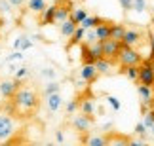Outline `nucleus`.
<instances>
[{
	"mask_svg": "<svg viewBox=\"0 0 154 146\" xmlns=\"http://www.w3.org/2000/svg\"><path fill=\"white\" fill-rule=\"evenodd\" d=\"M11 104H8V110L17 118H31L40 106V95L31 85H23L17 89L14 99H10Z\"/></svg>",
	"mask_w": 154,
	"mask_h": 146,
	"instance_id": "obj_1",
	"label": "nucleus"
},
{
	"mask_svg": "<svg viewBox=\"0 0 154 146\" xmlns=\"http://www.w3.org/2000/svg\"><path fill=\"white\" fill-rule=\"evenodd\" d=\"M118 65L122 68H128V67H139L141 63H143V55L139 53L135 48H126V46H122L120 53L116 57Z\"/></svg>",
	"mask_w": 154,
	"mask_h": 146,
	"instance_id": "obj_2",
	"label": "nucleus"
},
{
	"mask_svg": "<svg viewBox=\"0 0 154 146\" xmlns=\"http://www.w3.org/2000/svg\"><path fill=\"white\" fill-rule=\"evenodd\" d=\"M137 84L139 85H149L154 87V68L150 65V61L146 59L139 65V78H137Z\"/></svg>",
	"mask_w": 154,
	"mask_h": 146,
	"instance_id": "obj_3",
	"label": "nucleus"
},
{
	"mask_svg": "<svg viewBox=\"0 0 154 146\" xmlns=\"http://www.w3.org/2000/svg\"><path fill=\"white\" fill-rule=\"evenodd\" d=\"M15 133V121L10 114H0V141H8Z\"/></svg>",
	"mask_w": 154,
	"mask_h": 146,
	"instance_id": "obj_4",
	"label": "nucleus"
},
{
	"mask_svg": "<svg viewBox=\"0 0 154 146\" xmlns=\"http://www.w3.org/2000/svg\"><path fill=\"white\" fill-rule=\"evenodd\" d=\"M23 87V82L19 80H2L0 82V97L6 99V101H10V99H14V95L17 93V89Z\"/></svg>",
	"mask_w": 154,
	"mask_h": 146,
	"instance_id": "obj_5",
	"label": "nucleus"
},
{
	"mask_svg": "<svg viewBox=\"0 0 154 146\" xmlns=\"http://www.w3.org/2000/svg\"><path fill=\"white\" fill-rule=\"evenodd\" d=\"M120 49H122V42H118V40H105L103 42V59H109L114 63L116 61V57L118 53H120Z\"/></svg>",
	"mask_w": 154,
	"mask_h": 146,
	"instance_id": "obj_6",
	"label": "nucleus"
},
{
	"mask_svg": "<svg viewBox=\"0 0 154 146\" xmlns=\"http://www.w3.org/2000/svg\"><path fill=\"white\" fill-rule=\"evenodd\" d=\"M141 40H143V32H139L137 28H126L124 38H122V46H126V48H135V46L141 44Z\"/></svg>",
	"mask_w": 154,
	"mask_h": 146,
	"instance_id": "obj_7",
	"label": "nucleus"
},
{
	"mask_svg": "<svg viewBox=\"0 0 154 146\" xmlns=\"http://www.w3.org/2000/svg\"><path fill=\"white\" fill-rule=\"evenodd\" d=\"M91 124H93V118H90V116H84V114H78L74 116L72 120V127L78 133H88L91 129Z\"/></svg>",
	"mask_w": 154,
	"mask_h": 146,
	"instance_id": "obj_8",
	"label": "nucleus"
},
{
	"mask_svg": "<svg viewBox=\"0 0 154 146\" xmlns=\"http://www.w3.org/2000/svg\"><path fill=\"white\" fill-rule=\"evenodd\" d=\"M129 139L124 133H106V146H129Z\"/></svg>",
	"mask_w": 154,
	"mask_h": 146,
	"instance_id": "obj_9",
	"label": "nucleus"
},
{
	"mask_svg": "<svg viewBox=\"0 0 154 146\" xmlns=\"http://www.w3.org/2000/svg\"><path fill=\"white\" fill-rule=\"evenodd\" d=\"M97 76H99V72H97L95 65H82V68H80L82 82H86V84H93V82L97 80Z\"/></svg>",
	"mask_w": 154,
	"mask_h": 146,
	"instance_id": "obj_10",
	"label": "nucleus"
},
{
	"mask_svg": "<svg viewBox=\"0 0 154 146\" xmlns=\"http://www.w3.org/2000/svg\"><path fill=\"white\" fill-rule=\"evenodd\" d=\"M137 93H139V99H141V103H143V106H152V103H154L152 87H149V85H137Z\"/></svg>",
	"mask_w": 154,
	"mask_h": 146,
	"instance_id": "obj_11",
	"label": "nucleus"
},
{
	"mask_svg": "<svg viewBox=\"0 0 154 146\" xmlns=\"http://www.w3.org/2000/svg\"><path fill=\"white\" fill-rule=\"evenodd\" d=\"M61 106H63V97H61V93H53V95H48V97H46V108H48V112L55 114Z\"/></svg>",
	"mask_w": 154,
	"mask_h": 146,
	"instance_id": "obj_12",
	"label": "nucleus"
},
{
	"mask_svg": "<svg viewBox=\"0 0 154 146\" xmlns=\"http://www.w3.org/2000/svg\"><path fill=\"white\" fill-rule=\"evenodd\" d=\"M93 31H95L99 42H105V40H109V38H110V21H105V19H103L95 28H93Z\"/></svg>",
	"mask_w": 154,
	"mask_h": 146,
	"instance_id": "obj_13",
	"label": "nucleus"
},
{
	"mask_svg": "<svg viewBox=\"0 0 154 146\" xmlns=\"http://www.w3.org/2000/svg\"><path fill=\"white\" fill-rule=\"evenodd\" d=\"M70 11H72V6L70 4H65V6H57V11H55V23H65L70 17Z\"/></svg>",
	"mask_w": 154,
	"mask_h": 146,
	"instance_id": "obj_14",
	"label": "nucleus"
},
{
	"mask_svg": "<svg viewBox=\"0 0 154 146\" xmlns=\"http://www.w3.org/2000/svg\"><path fill=\"white\" fill-rule=\"evenodd\" d=\"M55 11H57V4L53 6H48L44 11H42V19H40V23L46 27V25H51V23H55Z\"/></svg>",
	"mask_w": 154,
	"mask_h": 146,
	"instance_id": "obj_15",
	"label": "nucleus"
},
{
	"mask_svg": "<svg viewBox=\"0 0 154 146\" xmlns=\"http://www.w3.org/2000/svg\"><path fill=\"white\" fill-rule=\"evenodd\" d=\"M32 48V40L25 36V34H21V36H17L15 38V42H14V49L15 51H27V49H31Z\"/></svg>",
	"mask_w": 154,
	"mask_h": 146,
	"instance_id": "obj_16",
	"label": "nucleus"
},
{
	"mask_svg": "<svg viewBox=\"0 0 154 146\" xmlns=\"http://www.w3.org/2000/svg\"><path fill=\"white\" fill-rule=\"evenodd\" d=\"M80 114L93 118V114H95V104H93V99H90V97L82 99V101H80Z\"/></svg>",
	"mask_w": 154,
	"mask_h": 146,
	"instance_id": "obj_17",
	"label": "nucleus"
},
{
	"mask_svg": "<svg viewBox=\"0 0 154 146\" xmlns=\"http://www.w3.org/2000/svg\"><path fill=\"white\" fill-rule=\"evenodd\" d=\"M124 32H126L124 23H110V40H118V42H122Z\"/></svg>",
	"mask_w": 154,
	"mask_h": 146,
	"instance_id": "obj_18",
	"label": "nucleus"
},
{
	"mask_svg": "<svg viewBox=\"0 0 154 146\" xmlns=\"http://www.w3.org/2000/svg\"><path fill=\"white\" fill-rule=\"evenodd\" d=\"M76 28H78V25H76V23H72L70 19H67L65 23H61V25H59V31H61V36H65V38H70L74 34V31Z\"/></svg>",
	"mask_w": 154,
	"mask_h": 146,
	"instance_id": "obj_19",
	"label": "nucleus"
},
{
	"mask_svg": "<svg viewBox=\"0 0 154 146\" xmlns=\"http://www.w3.org/2000/svg\"><path fill=\"white\" fill-rule=\"evenodd\" d=\"M86 17H88V10H86V8H76V10L70 11V17H69V19L72 21V23H76V25L80 27V23L84 21Z\"/></svg>",
	"mask_w": 154,
	"mask_h": 146,
	"instance_id": "obj_20",
	"label": "nucleus"
},
{
	"mask_svg": "<svg viewBox=\"0 0 154 146\" xmlns=\"http://www.w3.org/2000/svg\"><path fill=\"white\" fill-rule=\"evenodd\" d=\"M27 8L31 10L32 13H42V11L48 8V4H46V0H29Z\"/></svg>",
	"mask_w": 154,
	"mask_h": 146,
	"instance_id": "obj_21",
	"label": "nucleus"
},
{
	"mask_svg": "<svg viewBox=\"0 0 154 146\" xmlns=\"http://www.w3.org/2000/svg\"><path fill=\"white\" fill-rule=\"evenodd\" d=\"M101 21H103V19H101V17H97V15H88L86 19L80 23V27L84 28V31H90V28H95Z\"/></svg>",
	"mask_w": 154,
	"mask_h": 146,
	"instance_id": "obj_22",
	"label": "nucleus"
},
{
	"mask_svg": "<svg viewBox=\"0 0 154 146\" xmlns=\"http://www.w3.org/2000/svg\"><path fill=\"white\" fill-rule=\"evenodd\" d=\"M84 144L86 146H106V135H90Z\"/></svg>",
	"mask_w": 154,
	"mask_h": 146,
	"instance_id": "obj_23",
	"label": "nucleus"
},
{
	"mask_svg": "<svg viewBox=\"0 0 154 146\" xmlns=\"http://www.w3.org/2000/svg\"><path fill=\"white\" fill-rule=\"evenodd\" d=\"M112 65H114V63L109 61V59H99V61L95 63V68H97L99 74H109L110 68H112Z\"/></svg>",
	"mask_w": 154,
	"mask_h": 146,
	"instance_id": "obj_24",
	"label": "nucleus"
},
{
	"mask_svg": "<svg viewBox=\"0 0 154 146\" xmlns=\"http://www.w3.org/2000/svg\"><path fill=\"white\" fill-rule=\"evenodd\" d=\"M59 91H61V84H57L55 80H53V82H48V84L44 85V89H42L44 97H48V95H53V93H59Z\"/></svg>",
	"mask_w": 154,
	"mask_h": 146,
	"instance_id": "obj_25",
	"label": "nucleus"
},
{
	"mask_svg": "<svg viewBox=\"0 0 154 146\" xmlns=\"http://www.w3.org/2000/svg\"><path fill=\"white\" fill-rule=\"evenodd\" d=\"M84 34H86V31L82 27H78L74 31V34L70 36V42H69V46H74V44H80V42H84Z\"/></svg>",
	"mask_w": 154,
	"mask_h": 146,
	"instance_id": "obj_26",
	"label": "nucleus"
},
{
	"mask_svg": "<svg viewBox=\"0 0 154 146\" xmlns=\"http://www.w3.org/2000/svg\"><path fill=\"white\" fill-rule=\"evenodd\" d=\"M124 74H126L131 82H137V78H139V67H128V68H124Z\"/></svg>",
	"mask_w": 154,
	"mask_h": 146,
	"instance_id": "obj_27",
	"label": "nucleus"
},
{
	"mask_svg": "<svg viewBox=\"0 0 154 146\" xmlns=\"http://www.w3.org/2000/svg\"><path fill=\"white\" fill-rule=\"evenodd\" d=\"M29 74H31V70H29L27 67H21V68H15L14 78H15V80H19V82H23L25 78H29Z\"/></svg>",
	"mask_w": 154,
	"mask_h": 146,
	"instance_id": "obj_28",
	"label": "nucleus"
},
{
	"mask_svg": "<svg viewBox=\"0 0 154 146\" xmlns=\"http://www.w3.org/2000/svg\"><path fill=\"white\" fill-rule=\"evenodd\" d=\"M106 103H109V106L114 110V112H118V110L122 108V103H120V99L118 97H114V95H109L106 97Z\"/></svg>",
	"mask_w": 154,
	"mask_h": 146,
	"instance_id": "obj_29",
	"label": "nucleus"
},
{
	"mask_svg": "<svg viewBox=\"0 0 154 146\" xmlns=\"http://www.w3.org/2000/svg\"><path fill=\"white\" fill-rule=\"evenodd\" d=\"M143 125L146 127V129H150V127L154 125V110H146L145 112V118H143Z\"/></svg>",
	"mask_w": 154,
	"mask_h": 146,
	"instance_id": "obj_30",
	"label": "nucleus"
},
{
	"mask_svg": "<svg viewBox=\"0 0 154 146\" xmlns=\"http://www.w3.org/2000/svg\"><path fill=\"white\" fill-rule=\"evenodd\" d=\"M95 42H97V34H95V31H93V28L86 31V34H84V44L91 46V44H95Z\"/></svg>",
	"mask_w": 154,
	"mask_h": 146,
	"instance_id": "obj_31",
	"label": "nucleus"
},
{
	"mask_svg": "<svg viewBox=\"0 0 154 146\" xmlns=\"http://www.w3.org/2000/svg\"><path fill=\"white\" fill-rule=\"evenodd\" d=\"M135 135H139L141 139H143V141H145L146 137H149V129H146V127L143 125V121H139V124L135 125Z\"/></svg>",
	"mask_w": 154,
	"mask_h": 146,
	"instance_id": "obj_32",
	"label": "nucleus"
},
{
	"mask_svg": "<svg viewBox=\"0 0 154 146\" xmlns=\"http://www.w3.org/2000/svg\"><path fill=\"white\" fill-rule=\"evenodd\" d=\"M40 76H42V78H48V80H55V76H57V70H55V68H42V72H40Z\"/></svg>",
	"mask_w": 154,
	"mask_h": 146,
	"instance_id": "obj_33",
	"label": "nucleus"
},
{
	"mask_svg": "<svg viewBox=\"0 0 154 146\" xmlns=\"http://www.w3.org/2000/svg\"><path fill=\"white\" fill-rule=\"evenodd\" d=\"M78 108H80V101H78V99H72V101L67 103V114H74Z\"/></svg>",
	"mask_w": 154,
	"mask_h": 146,
	"instance_id": "obj_34",
	"label": "nucleus"
},
{
	"mask_svg": "<svg viewBox=\"0 0 154 146\" xmlns=\"http://www.w3.org/2000/svg\"><path fill=\"white\" fill-rule=\"evenodd\" d=\"M145 10H146V0H133V11L143 13Z\"/></svg>",
	"mask_w": 154,
	"mask_h": 146,
	"instance_id": "obj_35",
	"label": "nucleus"
},
{
	"mask_svg": "<svg viewBox=\"0 0 154 146\" xmlns=\"http://www.w3.org/2000/svg\"><path fill=\"white\" fill-rule=\"evenodd\" d=\"M23 59V51H14L11 55L6 57V63H14V61H21Z\"/></svg>",
	"mask_w": 154,
	"mask_h": 146,
	"instance_id": "obj_36",
	"label": "nucleus"
},
{
	"mask_svg": "<svg viewBox=\"0 0 154 146\" xmlns=\"http://www.w3.org/2000/svg\"><path fill=\"white\" fill-rule=\"evenodd\" d=\"M118 4L122 6L124 11H131L133 10V0H118Z\"/></svg>",
	"mask_w": 154,
	"mask_h": 146,
	"instance_id": "obj_37",
	"label": "nucleus"
},
{
	"mask_svg": "<svg viewBox=\"0 0 154 146\" xmlns=\"http://www.w3.org/2000/svg\"><path fill=\"white\" fill-rule=\"evenodd\" d=\"M146 34H149V42H150V53H149V61H152L154 59V32L152 31H149V32H146Z\"/></svg>",
	"mask_w": 154,
	"mask_h": 146,
	"instance_id": "obj_38",
	"label": "nucleus"
},
{
	"mask_svg": "<svg viewBox=\"0 0 154 146\" xmlns=\"http://www.w3.org/2000/svg\"><path fill=\"white\" fill-rule=\"evenodd\" d=\"M11 10V4L8 0H0V11H10Z\"/></svg>",
	"mask_w": 154,
	"mask_h": 146,
	"instance_id": "obj_39",
	"label": "nucleus"
},
{
	"mask_svg": "<svg viewBox=\"0 0 154 146\" xmlns=\"http://www.w3.org/2000/svg\"><path fill=\"white\" fill-rule=\"evenodd\" d=\"M55 141H57L59 144L65 141V133H63V131H55Z\"/></svg>",
	"mask_w": 154,
	"mask_h": 146,
	"instance_id": "obj_40",
	"label": "nucleus"
},
{
	"mask_svg": "<svg viewBox=\"0 0 154 146\" xmlns=\"http://www.w3.org/2000/svg\"><path fill=\"white\" fill-rule=\"evenodd\" d=\"M8 2L14 6V8H19V6H23V2H25V0H8Z\"/></svg>",
	"mask_w": 154,
	"mask_h": 146,
	"instance_id": "obj_41",
	"label": "nucleus"
},
{
	"mask_svg": "<svg viewBox=\"0 0 154 146\" xmlns=\"http://www.w3.org/2000/svg\"><path fill=\"white\" fill-rule=\"evenodd\" d=\"M129 146H145V142L135 141V139H129Z\"/></svg>",
	"mask_w": 154,
	"mask_h": 146,
	"instance_id": "obj_42",
	"label": "nucleus"
},
{
	"mask_svg": "<svg viewBox=\"0 0 154 146\" xmlns=\"http://www.w3.org/2000/svg\"><path fill=\"white\" fill-rule=\"evenodd\" d=\"M149 131H150V135H152V137H154V125H152V127H150V129H149Z\"/></svg>",
	"mask_w": 154,
	"mask_h": 146,
	"instance_id": "obj_43",
	"label": "nucleus"
},
{
	"mask_svg": "<svg viewBox=\"0 0 154 146\" xmlns=\"http://www.w3.org/2000/svg\"><path fill=\"white\" fill-rule=\"evenodd\" d=\"M150 65H152V68H154V59H152V61H150Z\"/></svg>",
	"mask_w": 154,
	"mask_h": 146,
	"instance_id": "obj_44",
	"label": "nucleus"
},
{
	"mask_svg": "<svg viewBox=\"0 0 154 146\" xmlns=\"http://www.w3.org/2000/svg\"><path fill=\"white\" fill-rule=\"evenodd\" d=\"M0 106H2V97H0Z\"/></svg>",
	"mask_w": 154,
	"mask_h": 146,
	"instance_id": "obj_45",
	"label": "nucleus"
},
{
	"mask_svg": "<svg viewBox=\"0 0 154 146\" xmlns=\"http://www.w3.org/2000/svg\"><path fill=\"white\" fill-rule=\"evenodd\" d=\"M152 25H154V17H152Z\"/></svg>",
	"mask_w": 154,
	"mask_h": 146,
	"instance_id": "obj_46",
	"label": "nucleus"
},
{
	"mask_svg": "<svg viewBox=\"0 0 154 146\" xmlns=\"http://www.w3.org/2000/svg\"><path fill=\"white\" fill-rule=\"evenodd\" d=\"M46 146H53V144H46Z\"/></svg>",
	"mask_w": 154,
	"mask_h": 146,
	"instance_id": "obj_47",
	"label": "nucleus"
},
{
	"mask_svg": "<svg viewBox=\"0 0 154 146\" xmlns=\"http://www.w3.org/2000/svg\"><path fill=\"white\" fill-rule=\"evenodd\" d=\"M145 146H146V144H145Z\"/></svg>",
	"mask_w": 154,
	"mask_h": 146,
	"instance_id": "obj_48",
	"label": "nucleus"
}]
</instances>
